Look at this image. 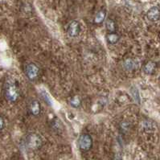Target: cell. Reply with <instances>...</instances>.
Returning <instances> with one entry per match:
<instances>
[{
    "label": "cell",
    "mask_w": 160,
    "mask_h": 160,
    "mask_svg": "<svg viewBox=\"0 0 160 160\" xmlns=\"http://www.w3.org/2000/svg\"><path fill=\"white\" fill-rule=\"evenodd\" d=\"M5 126V122H4L3 118L0 116V130H2Z\"/></svg>",
    "instance_id": "obj_16"
},
{
    "label": "cell",
    "mask_w": 160,
    "mask_h": 160,
    "mask_svg": "<svg viewBox=\"0 0 160 160\" xmlns=\"http://www.w3.org/2000/svg\"><path fill=\"white\" fill-rule=\"evenodd\" d=\"M26 144L28 148L32 151H36L41 147L43 141L40 135L36 133H31L27 136Z\"/></svg>",
    "instance_id": "obj_2"
},
{
    "label": "cell",
    "mask_w": 160,
    "mask_h": 160,
    "mask_svg": "<svg viewBox=\"0 0 160 160\" xmlns=\"http://www.w3.org/2000/svg\"><path fill=\"white\" fill-rule=\"evenodd\" d=\"M120 40V36L117 32H108L106 35V40L110 44H115Z\"/></svg>",
    "instance_id": "obj_9"
},
{
    "label": "cell",
    "mask_w": 160,
    "mask_h": 160,
    "mask_svg": "<svg viewBox=\"0 0 160 160\" xmlns=\"http://www.w3.org/2000/svg\"><path fill=\"white\" fill-rule=\"evenodd\" d=\"M42 97H43V100H44L46 102H47L48 105H50V106H52L51 98H50V97L48 96V94L47 92H42Z\"/></svg>",
    "instance_id": "obj_15"
},
{
    "label": "cell",
    "mask_w": 160,
    "mask_h": 160,
    "mask_svg": "<svg viewBox=\"0 0 160 160\" xmlns=\"http://www.w3.org/2000/svg\"><path fill=\"white\" fill-rule=\"evenodd\" d=\"M147 17L151 22H156L160 19V9L158 7H152L147 11Z\"/></svg>",
    "instance_id": "obj_6"
},
{
    "label": "cell",
    "mask_w": 160,
    "mask_h": 160,
    "mask_svg": "<svg viewBox=\"0 0 160 160\" xmlns=\"http://www.w3.org/2000/svg\"><path fill=\"white\" fill-rule=\"evenodd\" d=\"M123 67H124L125 69L127 70V71L132 70L134 68V61L130 58L127 59V60H125L124 63H123Z\"/></svg>",
    "instance_id": "obj_13"
},
{
    "label": "cell",
    "mask_w": 160,
    "mask_h": 160,
    "mask_svg": "<svg viewBox=\"0 0 160 160\" xmlns=\"http://www.w3.org/2000/svg\"><path fill=\"white\" fill-rule=\"evenodd\" d=\"M106 10H101L95 15L94 19H93V23L97 25L102 24L104 21L106 20Z\"/></svg>",
    "instance_id": "obj_8"
},
{
    "label": "cell",
    "mask_w": 160,
    "mask_h": 160,
    "mask_svg": "<svg viewBox=\"0 0 160 160\" xmlns=\"http://www.w3.org/2000/svg\"><path fill=\"white\" fill-rule=\"evenodd\" d=\"M29 112L33 116H38L40 115L41 112V105L38 100H33L31 102L29 105Z\"/></svg>",
    "instance_id": "obj_7"
},
{
    "label": "cell",
    "mask_w": 160,
    "mask_h": 160,
    "mask_svg": "<svg viewBox=\"0 0 160 160\" xmlns=\"http://www.w3.org/2000/svg\"><path fill=\"white\" fill-rule=\"evenodd\" d=\"M130 92H131L132 97L134 98V100L137 103L139 104L140 103V96H139V92H138V89H136L135 87H133V88L131 89Z\"/></svg>",
    "instance_id": "obj_14"
},
{
    "label": "cell",
    "mask_w": 160,
    "mask_h": 160,
    "mask_svg": "<svg viewBox=\"0 0 160 160\" xmlns=\"http://www.w3.org/2000/svg\"><path fill=\"white\" fill-rule=\"evenodd\" d=\"M92 138L89 134H82L77 140L78 147L81 151L86 152L92 147Z\"/></svg>",
    "instance_id": "obj_3"
},
{
    "label": "cell",
    "mask_w": 160,
    "mask_h": 160,
    "mask_svg": "<svg viewBox=\"0 0 160 160\" xmlns=\"http://www.w3.org/2000/svg\"><path fill=\"white\" fill-rule=\"evenodd\" d=\"M106 28L108 32H114L117 30V24L113 19L108 18L106 20Z\"/></svg>",
    "instance_id": "obj_11"
},
{
    "label": "cell",
    "mask_w": 160,
    "mask_h": 160,
    "mask_svg": "<svg viewBox=\"0 0 160 160\" xmlns=\"http://www.w3.org/2000/svg\"><path fill=\"white\" fill-rule=\"evenodd\" d=\"M25 74L28 79L30 81H35L37 79L38 76L40 74V68L34 63H29L25 67Z\"/></svg>",
    "instance_id": "obj_4"
},
{
    "label": "cell",
    "mask_w": 160,
    "mask_h": 160,
    "mask_svg": "<svg viewBox=\"0 0 160 160\" xmlns=\"http://www.w3.org/2000/svg\"><path fill=\"white\" fill-rule=\"evenodd\" d=\"M81 31V23L77 20L72 21L68 28V34L70 37L75 38L79 36Z\"/></svg>",
    "instance_id": "obj_5"
},
{
    "label": "cell",
    "mask_w": 160,
    "mask_h": 160,
    "mask_svg": "<svg viewBox=\"0 0 160 160\" xmlns=\"http://www.w3.org/2000/svg\"><path fill=\"white\" fill-rule=\"evenodd\" d=\"M155 68H156V64L154 61L150 60L143 65V71L147 74H151L154 72Z\"/></svg>",
    "instance_id": "obj_10"
},
{
    "label": "cell",
    "mask_w": 160,
    "mask_h": 160,
    "mask_svg": "<svg viewBox=\"0 0 160 160\" xmlns=\"http://www.w3.org/2000/svg\"><path fill=\"white\" fill-rule=\"evenodd\" d=\"M5 97L10 102H15L19 97V89L13 81H8L5 85Z\"/></svg>",
    "instance_id": "obj_1"
},
{
    "label": "cell",
    "mask_w": 160,
    "mask_h": 160,
    "mask_svg": "<svg viewBox=\"0 0 160 160\" xmlns=\"http://www.w3.org/2000/svg\"><path fill=\"white\" fill-rule=\"evenodd\" d=\"M70 106L72 108H78L81 105V99L79 96H75L69 101Z\"/></svg>",
    "instance_id": "obj_12"
}]
</instances>
